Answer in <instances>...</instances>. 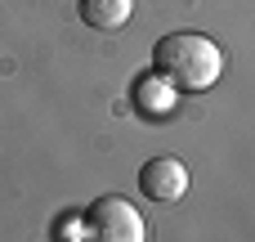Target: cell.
<instances>
[{"mask_svg":"<svg viewBox=\"0 0 255 242\" xmlns=\"http://www.w3.org/2000/svg\"><path fill=\"white\" fill-rule=\"evenodd\" d=\"M85 225H90L94 238H103V242H143L148 238V225L139 220V211L126 198H112V193L90 202Z\"/></svg>","mask_w":255,"mask_h":242,"instance_id":"2","label":"cell"},{"mask_svg":"<svg viewBox=\"0 0 255 242\" xmlns=\"http://www.w3.org/2000/svg\"><path fill=\"white\" fill-rule=\"evenodd\" d=\"M170 103H175V90H170L157 72H143V76L134 81V108H139L143 117H166Z\"/></svg>","mask_w":255,"mask_h":242,"instance_id":"5","label":"cell"},{"mask_svg":"<svg viewBox=\"0 0 255 242\" xmlns=\"http://www.w3.org/2000/svg\"><path fill=\"white\" fill-rule=\"evenodd\" d=\"M139 193L152 202H179L188 193V166L179 157H152L139 171Z\"/></svg>","mask_w":255,"mask_h":242,"instance_id":"3","label":"cell"},{"mask_svg":"<svg viewBox=\"0 0 255 242\" xmlns=\"http://www.w3.org/2000/svg\"><path fill=\"white\" fill-rule=\"evenodd\" d=\"M152 72L175 94H202L224 72V49L202 31H170L152 45Z\"/></svg>","mask_w":255,"mask_h":242,"instance_id":"1","label":"cell"},{"mask_svg":"<svg viewBox=\"0 0 255 242\" xmlns=\"http://www.w3.org/2000/svg\"><path fill=\"white\" fill-rule=\"evenodd\" d=\"M76 13H81V22L94 27V31H117V27L130 22L134 0H76Z\"/></svg>","mask_w":255,"mask_h":242,"instance_id":"4","label":"cell"},{"mask_svg":"<svg viewBox=\"0 0 255 242\" xmlns=\"http://www.w3.org/2000/svg\"><path fill=\"white\" fill-rule=\"evenodd\" d=\"M85 234H90L85 216H58L54 220V242H72V238H85Z\"/></svg>","mask_w":255,"mask_h":242,"instance_id":"6","label":"cell"}]
</instances>
